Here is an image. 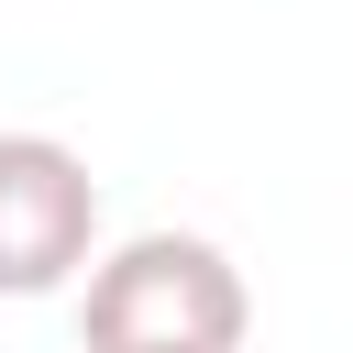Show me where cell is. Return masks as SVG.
I'll return each mask as SVG.
<instances>
[{
	"label": "cell",
	"mask_w": 353,
	"mask_h": 353,
	"mask_svg": "<svg viewBox=\"0 0 353 353\" xmlns=\"http://www.w3.org/2000/svg\"><path fill=\"white\" fill-rule=\"evenodd\" d=\"M243 276L199 232H132L88 265V353H243Z\"/></svg>",
	"instance_id": "1"
},
{
	"label": "cell",
	"mask_w": 353,
	"mask_h": 353,
	"mask_svg": "<svg viewBox=\"0 0 353 353\" xmlns=\"http://www.w3.org/2000/svg\"><path fill=\"white\" fill-rule=\"evenodd\" d=\"M99 265V176L55 132H0V298H55Z\"/></svg>",
	"instance_id": "2"
}]
</instances>
